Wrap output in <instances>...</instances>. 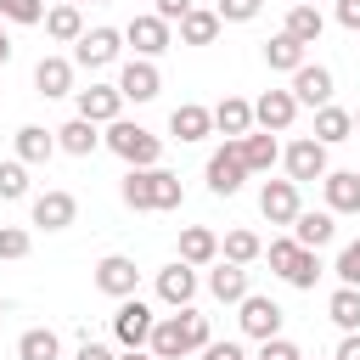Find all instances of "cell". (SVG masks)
<instances>
[{"mask_svg": "<svg viewBox=\"0 0 360 360\" xmlns=\"http://www.w3.org/2000/svg\"><path fill=\"white\" fill-rule=\"evenodd\" d=\"M56 354H62V338L51 326H28L17 338V360H56Z\"/></svg>", "mask_w": 360, "mask_h": 360, "instance_id": "1f68e13d", "label": "cell"}, {"mask_svg": "<svg viewBox=\"0 0 360 360\" xmlns=\"http://www.w3.org/2000/svg\"><path fill=\"white\" fill-rule=\"evenodd\" d=\"M292 118H298V96H292V90H264V96L253 101V124L270 129V135L292 129Z\"/></svg>", "mask_w": 360, "mask_h": 360, "instance_id": "7c38bea8", "label": "cell"}, {"mask_svg": "<svg viewBox=\"0 0 360 360\" xmlns=\"http://www.w3.org/2000/svg\"><path fill=\"white\" fill-rule=\"evenodd\" d=\"M11 146H17V158H22V163H45V158L56 152V129H39V124H22V129L11 135Z\"/></svg>", "mask_w": 360, "mask_h": 360, "instance_id": "484cf974", "label": "cell"}, {"mask_svg": "<svg viewBox=\"0 0 360 360\" xmlns=\"http://www.w3.org/2000/svg\"><path fill=\"white\" fill-rule=\"evenodd\" d=\"M287 90L298 96V107H326V101H332V68L304 62V68L292 73V84H287Z\"/></svg>", "mask_w": 360, "mask_h": 360, "instance_id": "2e32d148", "label": "cell"}, {"mask_svg": "<svg viewBox=\"0 0 360 360\" xmlns=\"http://www.w3.org/2000/svg\"><path fill=\"white\" fill-rule=\"evenodd\" d=\"M332 270H338V281H343V287H360V236L338 253V264H332Z\"/></svg>", "mask_w": 360, "mask_h": 360, "instance_id": "60d3db41", "label": "cell"}, {"mask_svg": "<svg viewBox=\"0 0 360 360\" xmlns=\"http://www.w3.org/2000/svg\"><path fill=\"white\" fill-rule=\"evenodd\" d=\"M321 191H326V208L332 214H360V174L354 169H326Z\"/></svg>", "mask_w": 360, "mask_h": 360, "instance_id": "ac0fdd59", "label": "cell"}, {"mask_svg": "<svg viewBox=\"0 0 360 360\" xmlns=\"http://www.w3.org/2000/svg\"><path fill=\"white\" fill-rule=\"evenodd\" d=\"M219 11H208V6H191L186 17H180V45H214L219 39Z\"/></svg>", "mask_w": 360, "mask_h": 360, "instance_id": "cb8c5ba5", "label": "cell"}, {"mask_svg": "<svg viewBox=\"0 0 360 360\" xmlns=\"http://www.w3.org/2000/svg\"><path fill=\"white\" fill-rule=\"evenodd\" d=\"M158 298H163L169 309H186V304L197 298V264L174 259L169 270H158Z\"/></svg>", "mask_w": 360, "mask_h": 360, "instance_id": "9a60e30c", "label": "cell"}, {"mask_svg": "<svg viewBox=\"0 0 360 360\" xmlns=\"http://www.w3.org/2000/svg\"><path fill=\"white\" fill-rule=\"evenodd\" d=\"M354 135V112H343V107H315V141H326V146H338V141H349Z\"/></svg>", "mask_w": 360, "mask_h": 360, "instance_id": "f546056e", "label": "cell"}, {"mask_svg": "<svg viewBox=\"0 0 360 360\" xmlns=\"http://www.w3.org/2000/svg\"><path fill=\"white\" fill-rule=\"evenodd\" d=\"M56 146H62V152H73V158H90V152L101 146V124H90V118H79V112H73V118L56 129Z\"/></svg>", "mask_w": 360, "mask_h": 360, "instance_id": "603a6c76", "label": "cell"}, {"mask_svg": "<svg viewBox=\"0 0 360 360\" xmlns=\"http://www.w3.org/2000/svg\"><path fill=\"white\" fill-rule=\"evenodd\" d=\"M292 236L304 242V248H326L332 236H338V214L332 208H298V219H292Z\"/></svg>", "mask_w": 360, "mask_h": 360, "instance_id": "e0dca14e", "label": "cell"}, {"mask_svg": "<svg viewBox=\"0 0 360 360\" xmlns=\"http://www.w3.org/2000/svg\"><path fill=\"white\" fill-rule=\"evenodd\" d=\"M6 62H11V39L0 34V68H6Z\"/></svg>", "mask_w": 360, "mask_h": 360, "instance_id": "816d5d0a", "label": "cell"}, {"mask_svg": "<svg viewBox=\"0 0 360 360\" xmlns=\"http://www.w3.org/2000/svg\"><path fill=\"white\" fill-rule=\"evenodd\" d=\"M118 90H124V101H152V96L163 90L158 62H152V56H129V62H124V73H118Z\"/></svg>", "mask_w": 360, "mask_h": 360, "instance_id": "8fae6325", "label": "cell"}, {"mask_svg": "<svg viewBox=\"0 0 360 360\" xmlns=\"http://www.w3.org/2000/svg\"><path fill=\"white\" fill-rule=\"evenodd\" d=\"M304 51H309V45H298V39L281 28L276 39H264V68H270V73H298V68H304Z\"/></svg>", "mask_w": 360, "mask_h": 360, "instance_id": "d4e9b609", "label": "cell"}, {"mask_svg": "<svg viewBox=\"0 0 360 360\" xmlns=\"http://www.w3.org/2000/svg\"><path fill=\"white\" fill-rule=\"evenodd\" d=\"M219 253H225L231 264H253V259L264 253V242H259L253 231H242V225H236V231H225V242H219Z\"/></svg>", "mask_w": 360, "mask_h": 360, "instance_id": "d590c367", "label": "cell"}, {"mask_svg": "<svg viewBox=\"0 0 360 360\" xmlns=\"http://www.w3.org/2000/svg\"><path fill=\"white\" fill-rule=\"evenodd\" d=\"M236 309H242V315H236V321H242V332H248V338H259V343H264V338H276V332H281V321H287V315H281V304H276V298H264V292H248Z\"/></svg>", "mask_w": 360, "mask_h": 360, "instance_id": "9c48e42d", "label": "cell"}, {"mask_svg": "<svg viewBox=\"0 0 360 360\" xmlns=\"http://www.w3.org/2000/svg\"><path fill=\"white\" fill-rule=\"evenodd\" d=\"M338 22H343L349 34H360V0H338Z\"/></svg>", "mask_w": 360, "mask_h": 360, "instance_id": "bcb514c9", "label": "cell"}, {"mask_svg": "<svg viewBox=\"0 0 360 360\" xmlns=\"http://www.w3.org/2000/svg\"><path fill=\"white\" fill-rule=\"evenodd\" d=\"M191 6H197V0H158V17H163V22H180Z\"/></svg>", "mask_w": 360, "mask_h": 360, "instance_id": "7dc6e473", "label": "cell"}, {"mask_svg": "<svg viewBox=\"0 0 360 360\" xmlns=\"http://www.w3.org/2000/svg\"><path fill=\"white\" fill-rule=\"evenodd\" d=\"M73 6H84V0H73ZM96 6H107V0H96Z\"/></svg>", "mask_w": 360, "mask_h": 360, "instance_id": "db71d44e", "label": "cell"}, {"mask_svg": "<svg viewBox=\"0 0 360 360\" xmlns=\"http://www.w3.org/2000/svg\"><path fill=\"white\" fill-rule=\"evenodd\" d=\"M326 315L343 326V332H360V287H338L326 298Z\"/></svg>", "mask_w": 360, "mask_h": 360, "instance_id": "e575fe53", "label": "cell"}, {"mask_svg": "<svg viewBox=\"0 0 360 360\" xmlns=\"http://www.w3.org/2000/svg\"><path fill=\"white\" fill-rule=\"evenodd\" d=\"M73 360H118V354H112V349H107V343H96V338H84V343H79V354H73Z\"/></svg>", "mask_w": 360, "mask_h": 360, "instance_id": "c3c4849f", "label": "cell"}, {"mask_svg": "<svg viewBox=\"0 0 360 360\" xmlns=\"http://www.w3.org/2000/svg\"><path fill=\"white\" fill-rule=\"evenodd\" d=\"M158 360H180V354H191L186 349V326H180V315H163L158 326H152V343H146Z\"/></svg>", "mask_w": 360, "mask_h": 360, "instance_id": "83f0119b", "label": "cell"}, {"mask_svg": "<svg viewBox=\"0 0 360 360\" xmlns=\"http://www.w3.org/2000/svg\"><path fill=\"white\" fill-rule=\"evenodd\" d=\"M259 6H264V0H219L214 11H219L225 22H253V17H259Z\"/></svg>", "mask_w": 360, "mask_h": 360, "instance_id": "ee69618b", "label": "cell"}, {"mask_svg": "<svg viewBox=\"0 0 360 360\" xmlns=\"http://www.w3.org/2000/svg\"><path fill=\"white\" fill-rule=\"evenodd\" d=\"M118 191H124V202H129L135 214H169V208L186 202L180 174H169V169H129Z\"/></svg>", "mask_w": 360, "mask_h": 360, "instance_id": "6da1fadb", "label": "cell"}, {"mask_svg": "<svg viewBox=\"0 0 360 360\" xmlns=\"http://www.w3.org/2000/svg\"><path fill=\"white\" fill-rule=\"evenodd\" d=\"M281 281H287V287H298V292H309V287L321 281V259H315V248H304V242H298V253H292V264L281 270Z\"/></svg>", "mask_w": 360, "mask_h": 360, "instance_id": "836d02e7", "label": "cell"}, {"mask_svg": "<svg viewBox=\"0 0 360 360\" xmlns=\"http://www.w3.org/2000/svg\"><path fill=\"white\" fill-rule=\"evenodd\" d=\"M214 129H219L225 141H242V135L253 129V101H242V96H225V101L214 107Z\"/></svg>", "mask_w": 360, "mask_h": 360, "instance_id": "7402d4cb", "label": "cell"}, {"mask_svg": "<svg viewBox=\"0 0 360 360\" xmlns=\"http://www.w3.org/2000/svg\"><path fill=\"white\" fill-rule=\"evenodd\" d=\"M118 51H124V28H84L79 45H73V62L79 68H107V62H118Z\"/></svg>", "mask_w": 360, "mask_h": 360, "instance_id": "52a82bcc", "label": "cell"}, {"mask_svg": "<svg viewBox=\"0 0 360 360\" xmlns=\"http://www.w3.org/2000/svg\"><path fill=\"white\" fill-rule=\"evenodd\" d=\"M248 174H253V169H248V158H242V141H225V146L208 158V191H214V197H236Z\"/></svg>", "mask_w": 360, "mask_h": 360, "instance_id": "3957f363", "label": "cell"}, {"mask_svg": "<svg viewBox=\"0 0 360 360\" xmlns=\"http://www.w3.org/2000/svg\"><path fill=\"white\" fill-rule=\"evenodd\" d=\"M180 326H186V349H191V354H202V349L214 343V332H208V315H202V309H191V304H186V309H180Z\"/></svg>", "mask_w": 360, "mask_h": 360, "instance_id": "74e56055", "label": "cell"}, {"mask_svg": "<svg viewBox=\"0 0 360 360\" xmlns=\"http://www.w3.org/2000/svg\"><path fill=\"white\" fill-rule=\"evenodd\" d=\"M180 259H186V264H214V259H219V236H214L208 225H186V231H180Z\"/></svg>", "mask_w": 360, "mask_h": 360, "instance_id": "4316f807", "label": "cell"}, {"mask_svg": "<svg viewBox=\"0 0 360 360\" xmlns=\"http://www.w3.org/2000/svg\"><path fill=\"white\" fill-rule=\"evenodd\" d=\"M124 39L135 45V56H163V51L174 45V34H169V22H163L158 11H141V17H129V22H124Z\"/></svg>", "mask_w": 360, "mask_h": 360, "instance_id": "8992f818", "label": "cell"}, {"mask_svg": "<svg viewBox=\"0 0 360 360\" xmlns=\"http://www.w3.org/2000/svg\"><path fill=\"white\" fill-rule=\"evenodd\" d=\"M332 360H360V332H343V343H338Z\"/></svg>", "mask_w": 360, "mask_h": 360, "instance_id": "681fc988", "label": "cell"}, {"mask_svg": "<svg viewBox=\"0 0 360 360\" xmlns=\"http://www.w3.org/2000/svg\"><path fill=\"white\" fill-rule=\"evenodd\" d=\"M309 6H315V0H309Z\"/></svg>", "mask_w": 360, "mask_h": 360, "instance_id": "9f6ffc18", "label": "cell"}, {"mask_svg": "<svg viewBox=\"0 0 360 360\" xmlns=\"http://www.w3.org/2000/svg\"><path fill=\"white\" fill-rule=\"evenodd\" d=\"M28 214H34L39 231H68V225L79 219V202H73V191H39V197L28 202Z\"/></svg>", "mask_w": 360, "mask_h": 360, "instance_id": "4fadbf2b", "label": "cell"}, {"mask_svg": "<svg viewBox=\"0 0 360 360\" xmlns=\"http://www.w3.org/2000/svg\"><path fill=\"white\" fill-rule=\"evenodd\" d=\"M34 90L51 101V96H73V62L68 56H39L34 62Z\"/></svg>", "mask_w": 360, "mask_h": 360, "instance_id": "d6986e66", "label": "cell"}, {"mask_svg": "<svg viewBox=\"0 0 360 360\" xmlns=\"http://www.w3.org/2000/svg\"><path fill=\"white\" fill-rule=\"evenodd\" d=\"M281 158H287V180H298V186H304V180H326V141L298 135Z\"/></svg>", "mask_w": 360, "mask_h": 360, "instance_id": "ba28073f", "label": "cell"}, {"mask_svg": "<svg viewBox=\"0 0 360 360\" xmlns=\"http://www.w3.org/2000/svg\"><path fill=\"white\" fill-rule=\"evenodd\" d=\"M354 135H360V112H354Z\"/></svg>", "mask_w": 360, "mask_h": 360, "instance_id": "f5cc1de1", "label": "cell"}, {"mask_svg": "<svg viewBox=\"0 0 360 360\" xmlns=\"http://www.w3.org/2000/svg\"><path fill=\"white\" fill-rule=\"evenodd\" d=\"M242 158H248V169H253V174H270V169H276V158H281V146H276V135H270V129H259V135L248 129V135H242Z\"/></svg>", "mask_w": 360, "mask_h": 360, "instance_id": "4dcf8cb0", "label": "cell"}, {"mask_svg": "<svg viewBox=\"0 0 360 360\" xmlns=\"http://www.w3.org/2000/svg\"><path fill=\"white\" fill-rule=\"evenodd\" d=\"M118 360H158V354H152V349H124Z\"/></svg>", "mask_w": 360, "mask_h": 360, "instance_id": "f907efd6", "label": "cell"}, {"mask_svg": "<svg viewBox=\"0 0 360 360\" xmlns=\"http://www.w3.org/2000/svg\"><path fill=\"white\" fill-rule=\"evenodd\" d=\"M96 292H107V298H135V287H141V270H135V259L129 253H107L101 264H96Z\"/></svg>", "mask_w": 360, "mask_h": 360, "instance_id": "5b68a950", "label": "cell"}, {"mask_svg": "<svg viewBox=\"0 0 360 360\" xmlns=\"http://www.w3.org/2000/svg\"><path fill=\"white\" fill-rule=\"evenodd\" d=\"M6 22H45V0H0Z\"/></svg>", "mask_w": 360, "mask_h": 360, "instance_id": "f35d334b", "label": "cell"}, {"mask_svg": "<svg viewBox=\"0 0 360 360\" xmlns=\"http://www.w3.org/2000/svg\"><path fill=\"white\" fill-rule=\"evenodd\" d=\"M22 197H28V163L6 158L0 163V202H22Z\"/></svg>", "mask_w": 360, "mask_h": 360, "instance_id": "8d00e7d4", "label": "cell"}, {"mask_svg": "<svg viewBox=\"0 0 360 360\" xmlns=\"http://www.w3.org/2000/svg\"><path fill=\"white\" fill-rule=\"evenodd\" d=\"M45 34H51V39H62V45H79V34H84V17H79V6H73V0L51 6V11H45Z\"/></svg>", "mask_w": 360, "mask_h": 360, "instance_id": "f1b7e54d", "label": "cell"}, {"mask_svg": "<svg viewBox=\"0 0 360 360\" xmlns=\"http://www.w3.org/2000/svg\"><path fill=\"white\" fill-rule=\"evenodd\" d=\"M101 146L118 152L129 169H158V158H163V135H152L146 124H129V118H112L107 135H101Z\"/></svg>", "mask_w": 360, "mask_h": 360, "instance_id": "7a4b0ae2", "label": "cell"}, {"mask_svg": "<svg viewBox=\"0 0 360 360\" xmlns=\"http://www.w3.org/2000/svg\"><path fill=\"white\" fill-rule=\"evenodd\" d=\"M208 129H214V107H202V101H180L169 112V135L174 141H202Z\"/></svg>", "mask_w": 360, "mask_h": 360, "instance_id": "ffe728a7", "label": "cell"}, {"mask_svg": "<svg viewBox=\"0 0 360 360\" xmlns=\"http://www.w3.org/2000/svg\"><path fill=\"white\" fill-rule=\"evenodd\" d=\"M298 180H264L259 186V214L270 219V225H292L298 219Z\"/></svg>", "mask_w": 360, "mask_h": 360, "instance_id": "30bf717a", "label": "cell"}, {"mask_svg": "<svg viewBox=\"0 0 360 360\" xmlns=\"http://www.w3.org/2000/svg\"><path fill=\"white\" fill-rule=\"evenodd\" d=\"M208 292H214L219 304H242V298H248V264L219 259V264L208 270Z\"/></svg>", "mask_w": 360, "mask_h": 360, "instance_id": "44dd1931", "label": "cell"}, {"mask_svg": "<svg viewBox=\"0 0 360 360\" xmlns=\"http://www.w3.org/2000/svg\"><path fill=\"white\" fill-rule=\"evenodd\" d=\"M292 253H298V236H276V242L264 248V259H270V270H276V276L292 264Z\"/></svg>", "mask_w": 360, "mask_h": 360, "instance_id": "7bdbcfd3", "label": "cell"}, {"mask_svg": "<svg viewBox=\"0 0 360 360\" xmlns=\"http://www.w3.org/2000/svg\"><path fill=\"white\" fill-rule=\"evenodd\" d=\"M259 360H304V349H298L292 338H281V332H276V338H264V343H259Z\"/></svg>", "mask_w": 360, "mask_h": 360, "instance_id": "b9f144b4", "label": "cell"}, {"mask_svg": "<svg viewBox=\"0 0 360 360\" xmlns=\"http://www.w3.org/2000/svg\"><path fill=\"white\" fill-rule=\"evenodd\" d=\"M202 360H248V354H242V343H231V338H225V343H208V349H202Z\"/></svg>", "mask_w": 360, "mask_h": 360, "instance_id": "f6af8a7d", "label": "cell"}, {"mask_svg": "<svg viewBox=\"0 0 360 360\" xmlns=\"http://www.w3.org/2000/svg\"><path fill=\"white\" fill-rule=\"evenodd\" d=\"M28 231L22 225H0V259H28Z\"/></svg>", "mask_w": 360, "mask_h": 360, "instance_id": "ab89813d", "label": "cell"}, {"mask_svg": "<svg viewBox=\"0 0 360 360\" xmlns=\"http://www.w3.org/2000/svg\"><path fill=\"white\" fill-rule=\"evenodd\" d=\"M321 28H326V17H321L309 0H298V6L287 11V34H292L298 45H315V39H321Z\"/></svg>", "mask_w": 360, "mask_h": 360, "instance_id": "d6a6232c", "label": "cell"}, {"mask_svg": "<svg viewBox=\"0 0 360 360\" xmlns=\"http://www.w3.org/2000/svg\"><path fill=\"white\" fill-rule=\"evenodd\" d=\"M152 326H158L152 304H141V298H118L112 332H118V343H124V349H146V343H152Z\"/></svg>", "mask_w": 360, "mask_h": 360, "instance_id": "277c9868", "label": "cell"}, {"mask_svg": "<svg viewBox=\"0 0 360 360\" xmlns=\"http://www.w3.org/2000/svg\"><path fill=\"white\" fill-rule=\"evenodd\" d=\"M73 96H79V118H90V124L124 118V90L118 84H90V90H73Z\"/></svg>", "mask_w": 360, "mask_h": 360, "instance_id": "5bb4252c", "label": "cell"}, {"mask_svg": "<svg viewBox=\"0 0 360 360\" xmlns=\"http://www.w3.org/2000/svg\"><path fill=\"white\" fill-rule=\"evenodd\" d=\"M0 34H6V28H0Z\"/></svg>", "mask_w": 360, "mask_h": 360, "instance_id": "11a10c76", "label": "cell"}]
</instances>
